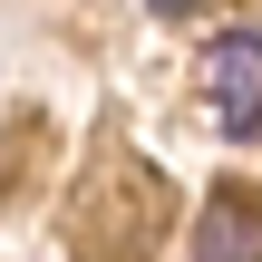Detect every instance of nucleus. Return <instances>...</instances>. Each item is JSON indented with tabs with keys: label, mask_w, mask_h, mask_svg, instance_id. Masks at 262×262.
I'll use <instances>...</instances> for the list:
<instances>
[{
	"label": "nucleus",
	"mask_w": 262,
	"mask_h": 262,
	"mask_svg": "<svg viewBox=\"0 0 262 262\" xmlns=\"http://www.w3.org/2000/svg\"><path fill=\"white\" fill-rule=\"evenodd\" d=\"M165 243V175L136 146H97V165L68 194V253L78 262H156Z\"/></svg>",
	"instance_id": "1"
},
{
	"label": "nucleus",
	"mask_w": 262,
	"mask_h": 262,
	"mask_svg": "<svg viewBox=\"0 0 262 262\" xmlns=\"http://www.w3.org/2000/svg\"><path fill=\"white\" fill-rule=\"evenodd\" d=\"M204 97H214L224 136H262V39L253 29H233V39L204 49Z\"/></svg>",
	"instance_id": "2"
},
{
	"label": "nucleus",
	"mask_w": 262,
	"mask_h": 262,
	"mask_svg": "<svg viewBox=\"0 0 262 262\" xmlns=\"http://www.w3.org/2000/svg\"><path fill=\"white\" fill-rule=\"evenodd\" d=\"M194 262H262V204L243 185H224V194L194 214Z\"/></svg>",
	"instance_id": "3"
},
{
	"label": "nucleus",
	"mask_w": 262,
	"mask_h": 262,
	"mask_svg": "<svg viewBox=\"0 0 262 262\" xmlns=\"http://www.w3.org/2000/svg\"><path fill=\"white\" fill-rule=\"evenodd\" d=\"M146 10H165V19H175V10H194V0H146Z\"/></svg>",
	"instance_id": "4"
}]
</instances>
